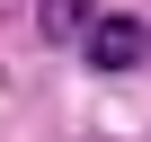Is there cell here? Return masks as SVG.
<instances>
[{
  "instance_id": "6da1fadb",
  "label": "cell",
  "mask_w": 151,
  "mask_h": 142,
  "mask_svg": "<svg viewBox=\"0 0 151 142\" xmlns=\"http://www.w3.org/2000/svg\"><path fill=\"white\" fill-rule=\"evenodd\" d=\"M80 53H89V71H133V62L151 53V27L124 18V9H98L89 36H80Z\"/></svg>"
},
{
  "instance_id": "7a4b0ae2",
  "label": "cell",
  "mask_w": 151,
  "mask_h": 142,
  "mask_svg": "<svg viewBox=\"0 0 151 142\" xmlns=\"http://www.w3.org/2000/svg\"><path fill=\"white\" fill-rule=\"evenodd\" d=\"M45 36H89L80 27V0H45Z\"/></svg>"
}]
</instances>
